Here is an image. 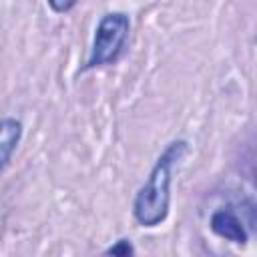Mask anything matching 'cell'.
I'll use <instances>...</instances> for the list:
<instances>
[{
	"label": "cell",
	"mask_w": 257,
	"mask_h": 257,
	"mask_svg": "<svg viewBox=\"0 0 257 257\" xmlns=\"http://www.w3.org/2000/svg\"><path fill=\"white\" fill-rule=\"evenodd\" d=\"M128 32H131V20L124 12L104 14L94 30L92 48H90L88 60L84 64V70L116 64L120 60V56L124 54V48L128 42Z\"/></svg>",
	"instance_id": "2"
},
{
	"label": "cell",
	"mask_w": 257,
	"mask_h": 257,
	"mask_svg": "<svg viewBox=\"0 0 257 257\" xmlns=\"http://www.w3.org/2000/svg\"><path fill=\"white\" fill-rule=\"evenodd\" d=\"M20 139H22V122L12 116L0 118V171L8 165Z\"/></svg>",
	"instance_id": "4"
},
{
	"label": "cell",
	"mask_w": 257,
	"mask_h": 257,
	"mask_svg": "<svg viewBox=\"0 0 257 257\" xmlns=\"http://www.w3.org/2000/svg\"><path fill=\"white\" fill-rule=\"evenodd\" d=\"M46 2H48L50 10L56 14H66L78 4V0H46Z\"/></svg>",
	"instance_id": "6"
},
{
	"label": "cell",
	"mask_w": 257,
	"mask_h": 257,
	"mask_svg": "<svg viewBox=\"0 0 257 257\" xmlns=\"http://www.w3.org/2000/svg\"><path fill=\"white\" fill-rule=\"evenodd\" d=\"M209 227L215 235H219L221 239H227L231 243H237V245H245L249 241V235H247V229L243 225V221L239 219V215L227 207V209H219L211 215V221H209Z\"/></svg>",
	"instance_id": "3"
},
{
	"label": "cell",
	"mask_w": 257,
	"mask_h": 257,
	"mask_svg": "<svg viewBox=\"0 0 257 257\" xmlns=\"http://www.w3.org/2000/svg\"><path fill=\"white\" fill-rule=\"evenodd\" d=\"M187 151H189V143L179 139L173 141L157 159L155 167L151 169L145 185L139 189L133 203V215L139 225L157 227L167 219L171 205L173 169L187 155Z\"/></svg>",
	"instance_id": "1"
},
{
	"label": "cell",
	"mask_w": 257,
	"mask_h": 257,
	"mask_svg": "<svg viewBox=\"0 0 257 257\" xmlns=\"http://www.w3.org/2000/svg\"><path fill=\"white\" fill-rule=\"evenodd\" d=\"M133 253H135V247H133L131 239H118L114 245L104 249V255H116V257H128Z\"/></svg>",
	"instance_id": "5"
}]
</instances>
